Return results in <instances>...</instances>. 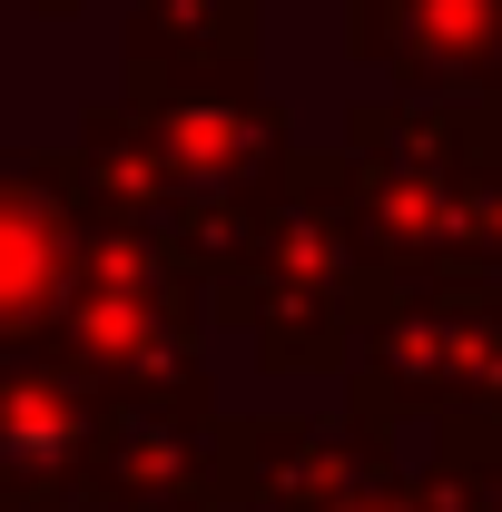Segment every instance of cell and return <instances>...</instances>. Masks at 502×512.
I'll use <instances>...</instances> for the list:
<instances>
[{"label": "cell", "mask_w": 502, "mask_h": 512, "mask_svg": "<svg viewBox=\"0 0 502 512\" xmlns=\"http://www.w3.org/2000/svg\"><path fill=\"white\" fill-rule=\"evenodd\" d=\"M50 227H40V207H0V316H20V306H40L50 296Z\"/></svg>", "instance_id": "1"}]
</instances>
